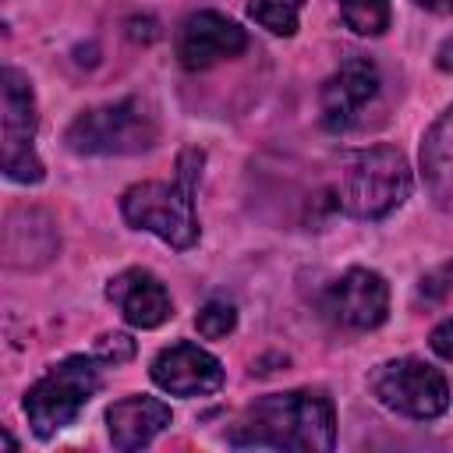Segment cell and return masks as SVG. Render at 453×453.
<instances>
[{"label": "cell", "instance_id": "cell-1", "mask_svg": "<svg viewBox=\"0 0 453 453\" xmlns=\"http://www.w3.org/2000/svg\"><path fill=\"white\" fill-rule=\"evenodd\" d=\"M230 446L329 453L336 442V411L322 389H287L258 396L226 432Z\"/></svg>", "mask_w": 453, "mask_h": 453}, {"label": "cell", "instance_id": "cell-2", "mask_svg": "<svg viewBox=\"0 0 453 453\" xmlns=\"http://www.w3.org/2000/svg\"><path fill=\"white\" fill-rule=\"evenodd\" d=\"M202 152L184 149L177 159L173 180H142L120 195V212L131 226L156 234L163 244L188 251L198 241V216H195V184H198Z\"/></svg>", "mask_w": 453, "mask_h": 453}, {"label": "cell", "instance_id": "cell-3", "mask_svg": "<svg viewBox=\"0 0 453 453\" xmlns=\"http://www.w3.org/2000/svg\"><path fill=\"white\" fill-rule=\"evenodd\" d=\"M340 209L354 219H382L411 195V166L400 149L372 145L347 159L340 177Z\"/></svg>", "mask_w": 453, "mask_h": 453}, {"label": "cell", "instance_id": "cell-4", "mask_svg": "<svg viewBox=\"0 0 453 453\" xmlns=\"http://www.w3.org/2000/svg\"><path fill=\"white\" fill-rule=\"evenodd\" d=\"M64 142L78 156H138L159 142V127L142 99H117L78 113Z\"/></svg>", "mask_w": 453, "mask_h": 453}, {"label": "cell", "instance_id": "cell-5", "mask_svg": "<svg viewBox=\"0 0 453 453\" xmlns=\"http://www.w3.org/2000/svg\"><path fill=\"white\" fill-rule=\"evenodd\" d=\"M99 389V368L96 357L71 354L57 361L42 379H35L25 393V418L39 439L57 435L60 428L74 425V418L85 411V403Z\"/></svg>", "mask_w": 453, "mask_h": 453}, {"label": "cell", "instance_id": "cell-6", "mask_svg": "<svg viewBox=\"0 0 453 453\" xmlns=\"http://www.w3.org/2000/svg\"><path fill=\"white\" fill-rule=\"evenodd\" d=\"M368 389L375 400L403 418L428 421L439 418L449 407V382L439 368L418 361V357H396L382 361L368 375Z\"/></svg>", "mask_w": 453, "mask_h": 453}, {"label": "cell", "instance_id": "cell-7", "mask_svg": "<svg viewBox=\"0 0 453 453\" xmlns=\"http://www.w3.org/2000/svg\"><path fill=\"white\" fill-rule=\"evenodd\" d=\"M4 173L18 184L42 180V159L35 156V96L32 81L18 67H4Z\"/></svg>", "mask_w": 453, "mask_h": 453}, {"label": "cell", "instance_id": "cell-8", "mask_svg": "<svg viewBox=\"0 0 453 453\" xmlns=\"http://www.w3.org/2000/svg\"><path fill=\"white\" fill-rule=\"evenodd\" d=\"M322 311L340 329L368 333L389 315V287L375 269L354 265L322 294Z\"/></svg>", "mask_w": 453, "mask_h": 453}, {"label": "cell", "instance_id": "cell-9", "mask_svg": "<svg viewBox=\"0 0 453 453\" xmlns=\"http://www.w3.org/2000/svg\"><path fill=\"white\" fill-rule=\"evenodd\" d=\"M248 50V35L237 21L216 11H195L184 18L177 32V60L188 71H205L219 60L241 57Z\"/></svg>", "mask_w": 453, "mask_h": 453}, {"label": "cell", "instance_id": "cell-10", "mask_svg": "<svg viewBox=\"0 0 453 453\" xmlns=\"http://www.w3.org/2000/svg\"><path fill=\"white\" fill-rule=\"evenodd\" d=\"M379 92V67L368 57H347L319 92V110H322V127L329 131H347L361 110L375 99Z\"/></svg>", "mask_w": 453, "mask_h": 453}, {"label": "cell", "instance_id": "cell-11", "mask_svg": "<svg viewBox=\"0 0 453 453\" xmlns=\"http://www.w3.org/2000/svg\"><path fill=\"white\" fill-rule=\"evenodd\" d=\"M149 375L163 393H173V396H205V393H216L226 379L219 357H212L205 347L191 340L163 347L152 357Z\"/></svg>", "mask_w": 453, "mask_h": 453}, {"label": "cell", "instance_id": "cell-12", "mask_svg": "<svg viewBox=\"0 0 453 453\" xmlns=\"http://www.w3.org/2000/svg\"><path fill=\"white\" fill-rule=\"evenodd\" d=\"M106 297L120 308L124 322L134 329H156L173 315L166 287L149 269H124L106 283Z\"/></svg>", "mask_w": 453, "mask_h": 453}, {"label": "cell", "instance_id": "cell-13", "mask_svg": "<svg viewBox=\"0 0 453 453\" xmlns=\"http://www.w3.org/2000/svg\"><path fill=\"white\" fill-rule=\"evenodd\" d=\"M170 421H173V411L156 396H124L106 411L110 442L124 453L149 446L163 428H170Z\"/></svg>", "mask_w": 453, "mask_h": 453}, {"label": "cell", "instance_id": "cell-14", "mask_svg": "<svg viewBox=\"0 0 453 453\" xmlns=\"http://www.w3.org/2000/svg\"><path fill=\"white\" fill-rule=\"evenodd\" d=\"M421 173L432 202L453 216V106L428 127L421 142Z\"/></svg>", "mask_w": 453, "mask_h": 453}, {"label": "cell", "instance_id": "cell-15", "mask_svg": "<svg viewBox=\"0 0 453 453\" xmlns=\"http://www.w3.org/2000/svg\"><path fill=\"white\" fill-rule=\"evenodd\" d=\"M301 11H304V0H251L248 4L251 21H258L273 35H294L301 25Z\"/></svg>", "mask_w": 453, "mask_h": 453}, {"label": "cell", "instance_id": "cell-16", "mask_svg": "<svg viewBox=\"0 0 453 453\" xmlns=\"http://www.w3.org/2000/svg\"><path fill=\"white\" fill-rule=\"evenodd\" d=\"M340 18L354 35H382L389 28V0H340Z\"/></svg>", "mask_w": 453, "mask_h": 453}, {"label": "cell", "instance_id": "cell-17", "mask_svg": "<svg viewBox=\"0 0 453 453\" xmlns=\"http://www.w3.org/2000/svg\"><path fill=\"white\" fill-rule=\"evenodd\" d=\"M234 326H237V311H234V304H226V301H209V304L195 315V329H198L205 340H219V336H226Z\"/></svg>", "mask_w": 453, "mask_h": 453}, {"label": "cell", "instance_id": "cell-18", "mask_svg": "<svg viewBox=\"0 0 453 453\" xmlns=\"http://www.w3.org/2000/svg\"><path fill=\"white\" fill-rule=\"evenodd\" d=\"M96 357L110 361V365H124V361L134 357V340L127 333H103L96 340Z\"/></svg>", "mask_w": 453, "mask_h": 453}, {"label": "cell", "instance_id": "cell-19", "mask_svg": "<svg viewBox=\"0 0 453 453\" xmlns=\"http://www.w3.org/2000/svg\"><path fill=\"white\" fill-rule=\"evenodd\" d=\"M453 290V262H446V265H439L435 273H428L425 280H421V294L425 297H446Z\"/></svg>", "mask_w": 453, "mask_h": 453}, {"label": "cell", "instance_id": "cell-20", "mask_svg": "<svg viewBox=\"0 0 453 453\" xmlns=\"http://www.w3.org/2000/svg\"><path fill=\"white\" fill-rule=\"evenodd\" d=\"M428 343H432V350H435L442 361H453V319H442V322L432 329Z\"/></svg>", "mask_w": 453, "mask_h": 453}, {"label": "cell", "instance_id": "cell-21", "mask_svg": "<svg viewBox=\"0 0 453 453\" xmlns=\"http://www.w3.org/2000/svg\"><path fill=\"white\" fill-rule=\"evenodd\" d=\"M435 64H439V71H449L453 74V35L439 46V53H435Z\"/></svg>", "mask_w": 453, "mask_h": 453}, {"label": "cell", "instance_id": "cell-22", "mask_svg": "<svg viewBox=\"0 0 453 453\" xmlns=\"http://www.w3.org/2000/svg\"><path fill=\"white\" fill-rule=\"evenodd\" d=\"M414 4L432 11V14H453V0H414Z\"/></svg>", "mask_w": 453, "mask_h": 453}]
</instances>
